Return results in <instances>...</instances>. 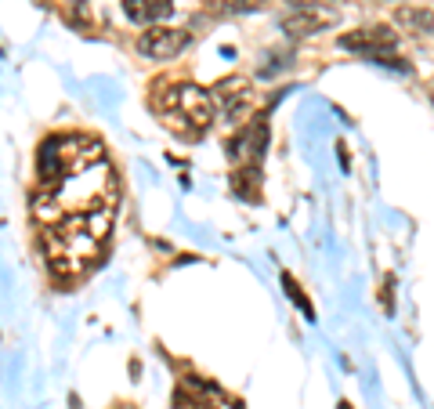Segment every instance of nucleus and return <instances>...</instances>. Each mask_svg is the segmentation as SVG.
Returning <instances> with one entry per match:
<instances>
[{
  "instance_id": "nucleus-1",
  "label": "nucleus",
  "mask_w": 434,
  "mask_h": 409,
  "mask_svg": "<svg viewBox=\"0 0 434 409\" xmlns=\"http://www.w3.org/2000/svg\"><path fill=\"white\" fill-rule=\"evenodd\" d=\"M159 113L167 116L170 127L196 138L214 123V98L206 91L192 87V84H181V87H174L159 98Z\"/></svg>"
},
{
  "instance_id": "nucleus-2",
  "label": "nucleus",
  "mask_w": 434,
  "mask_h": 409,
  "mask_svg": "<svg viewBox=\"0 0 434 409\" xmlns=\"http://www.w3.org/2000/svg\"><path fill=\"white\" fill-rule=\"evenodd\" d=\"M336 19H341V11L336 8H318V4H289V11H282L279 19V29L286 37H315L323 33V29H329Z\"/></svg>"
},
{
  "instance_id": "nucleus-3",
  "label": "nucleus",
  "mask_w": 434,
  "mask_h": 409,
  "mask_svg": "<svg viewBox=\"0 0 434 409\" xmlns=\"http://www.w3.org/2000/svg\"><path fill=\"white\" fill-rule=\"evenodd\" d=\"M188 33L185 29H170V26H152L149 33H141L138 40V51L145 58H174V55H181L185 47H188Z\"/></svg>"
},
{
  "instance_id": "nucleus-4",
  "label": "nucleus",
  "mask_w": 434,
  "mask_h": 409,
  "mask_svg": "<svg viewBox=\"0 0 434 409\" xmlns=\"http://www.w3.org/2000/svg\"><path fill=\"white\" fill-rule=\"evenodd\" d=\"M398 33H391V26H373V29H355V33H344L341 47L344 51H362L365 58L383 55V51H395Z\"/></svg>"
},
{
  "instance_id": "nucleus-5",
  "label": "nucleus",
  "mask_w": 434,
  "mask_h": 409,
  "mask_svg": "<svg viewBox=\"0 0 434 409\" xmlns=\"http://www.w3.org/2000/svg\"><path fill=\"white\" fill-rule=\"evenodd\" d=\"M127 19L141 22V26H159L174 15V0H127L123 4Z\"/></svg>"
},
{
  "instance_id": "nucleus-6",
  "label": "nucleus",
  "mask_w": 434,
  "mask_h": 409,
  "mask_svg": "<svg viewBox=\"0 0 434 409\" xmlns=\"http://www.w3.org/2000/svg\"><path fill=\"white\" fill-rule=\"evenodd\" d=\"M395 22L409 33H434V11L431 8H398Z\"/></svg>"
},
{
  "instance_id": "nucleus-7",
  "label": "nucleus",
  "mask_w": 434,
  "mask_h": 409,
  "mask_svg": "<svg viewBox=\"0 0 434 409\" xmlns=\"http://www.w3.org/2000/svg\"><path fill=\"white\" fill-rule=\"evenodd\" d=\"M232 188H235V196H243V199H261V167H239L235 174H232Z\"/></svg>"
},
{
  "instance_id": "nucleus-8",
  "label": "nucleus",
  "mask_w": 434,
  "mask_h": 409,
  "mask_svg": "<svg viewBox=\"0 0 434 409\" xmlns=\"http://www.w3.org/2000/svg\"><path fill=\"white\" fill-rule=\"evenodd\" d=\"M279 282H282V290H286L289 301H293V305L304 311V316H308V322H315V308H311V301H308V293L300 290V282L289 275V272H279Z\"/></svg>"
},
{
  "instance_id": "nucleus-9",
  "label": "nucleus",
  "mask_w": 434,
  "mask_h": 409,
  "mask_svg": "<svg viewBox=\"0 0 434 409\" xmlns=\"http://www.w3.org/2000/svg\"><path fill=\"white\" fill-rule=\"evenodd\" d=\"M210 4L228 15H246V11H264L271 0H210Z\"/></svg>"
},
{
  "instance_id": "nucleus-10",
  "label": "nucleus",
  "mask_w": 434,
  "mask_h": 409,
  "mask_svg": "<svg viewBox=\"0 0 434 409\" xmlns=\"http://www.w3.org/2000/svg\"><path fill=\"white\" fill-rule=\"evenodd\" d=\"M373 62H377V66H383V69H398V73H413V66H409V62H401V58H395L391 51H383V55H373Z\"/></svg>"
},
{
  "instance_id": "nucleus-11",
  "label": "nucleus",
  "mask_w": 434,
  "mask_h": 409,
  "mask_svg": "<svg viewBox=\"0 0 434 409\" xmlns=\"http://www.w3.org/2000/svg\"><path fill=\"white\" fill-rule=\"evenodd\" d=\"M336 156H341V170H351V156H347L344 141H336Z\"/></svg>"
},
{
  "instance_id": "nucleus-12",
  "label": "nucleus",
  "mask_w": 434,
  "mask_h": 409,
  "mask_svg": "<svg viewBox=\"0 0 434 409\" xmlns=\"http://www.w3.org/2000/svg\"><path fill=\"white\" fill-rule=\"evenodd\" d=\"M289 4H318V8H336V4H344V0H289Z\"/></svg>"
},
{
  "instance_id": "nucleus-13",
  "label": "nucleus",
  "mask_w": 434,
  "mask_h": 409,
  "mask_svg": "<svg viewBox=\"0 0 434 409\" xmlns=\"http://www.w3.org/2000/svg\"><path fill=\"white\" fill-rule=\"evenodd\" d=\"M341 409H351V406H347V402H341Z\"/></svg>"
}]
</instances>
